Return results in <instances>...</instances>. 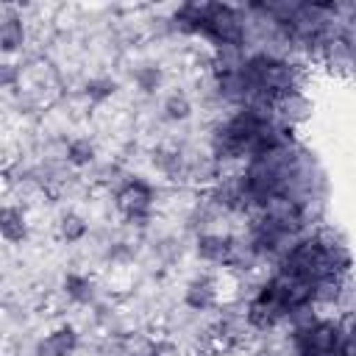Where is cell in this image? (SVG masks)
<instances>
[{
    "label": "cell",
    "instance_id": "cell-3",
    "mask_svg": "<svg viewBox=\"0 0 356 356\" xmlns=\"http://www.w3.org/2000/svg\"><path fill=\"white\" fill-rule=\"evenodd\" d=\"M312 111H314V106H312V100L306 97L303 89H292V92H284V95L273 97V108H270L273 120H275L278 125L289 128V131H292L295 125L306 122V120L312 117Z\"/></svg>",
    "mask_w": 356,
    "mask_h": 356
},
{
    "label": "cell",
    "instance_id": "cell-16",
    "mask_svg": "<svg viewBox=\"0 0 356 356\" xmlns=\"http://www.w3.org/2000/svg\"><path fill=\"white\" fill-rule=\"evenodd\" d=\"M61 239L64 242H81L83 236H86V231H89V225H86V220L81 217V214H75V211H67L64 217H61Z\"/></svg>",
    "mask_w": 356,
    "mask_h": 356
},
{
    "label": "cell",
    "instance_id": "cell-11",
    "mask_svg": "<svg viewBox=\"0 0 356 356\" xmlns=\"http://www.w3.org/2000/svg\"><path fill=\"white\" fill-rule=\"evenodd\" d=\"M25 42V25L17 14H8L0 19V53H14Z\"/></svg>",
    "mask_w": 356,
    "mask_h": 356
},
{
    "label": "cell",
    "instance_id": "cell-5",
    "mask_svg": "<svg viewBox=\"0 0 356 356\" xmlns=\"http://www.w3.org/2000/svg\"><path fill=\"white\" fill-rule=\"evenodd\" d=\"M78 348V334L72 325H58L53 328L44 339L36 345V356H72Z\"/></svg>",
    "mask_w": 356,
    "mask_h": 356
},
{
    "label": "cell",
    "instance_id": "cell-19",
    "mask_svg": "<svg viewBox=\"0 0 356 356\" xmlns=\"http://www.w3.org/2000/svg\"><path fill=\"white\" fill-rule=\"evenodd\" d=\"M142 356H159V353H156V350H150V353H142Z\"/></svg>",
    "mask_w": 356,
    "mask_h": 356
},
{
    "label": "cell",
    "instance_id": "cell-6",
    "mask_svg": "<svg viewBox=\"0 0 356 356\" xmlns=\"http://www.w3.org/2000/svg\"><path fill=\"white\" fill-rule=\"evenodd\" d=\"M231 242L234 236L231 234H214V231H203L197 234V242H195V250L203 261L209 264H225L228 253H231Z\"/></svg>",
    "mask_w": 356,
    "mask_h": 356
},
{
    "label": "cell",
    "instance_id": "cell-17",
    "mask_svg": "<svg viewBox=\"0 0 356 356\" xmlns=\"http://www.w3.org/2000/svg\"><path fill=\"white\" fill-rule=\"evenodd\" d=\"M83 92H86V97H89L92 103H103V100H108V97L117 92V81H114V78H106V75L89 78L86 86H83Z\"/></svg>",
    "mask_w": 356,
    "mask_h": 356
},
{
    "label": "cell",
    "instance_id": "cell-7",
    "mask_svg": "<svg viewBox=\"0 0 356 356\" xmlns=\"http://www.w3.org/2000/svg\"><path fill=\"white\" fill-rule=\"evenodd\" d=\"M184 303L192 312H206L217 303V281L211 275H197L184 289Z\"/></svg>",
    "mask_w": 356,
    "mask_h": 356
},
{
    "label": "cell",
    "instance_id": "cell-13",
    "mask_svg": "<svg viewBox=\"0 0 356 356\" xmlns=\"http://www.w3.org/2000/svg\"><path fill=\"white\" fill-rule=\"evenodd\" d=\"M161 81H164V72H161L159 64H142V67H136V72H134V83H136V89L145 92V95L159 92Z\"/></svg>",
    "mask_w": 356,
    "mask_h": 356
},
{
    "label": "cell",
    "instance_id": "cell-4",
    "mask_svg": "<svg viewBox=\"0 0 356 356\" xmlns=\"http://www.w3.org/2000/svg\"><path fill=\"white\" fill-rule=\"evenodd\" d=\"M281 320H286V312L273 300V295L261 286L256 292V298L248 303V312H245V323L256 331H270L275 328Z\"/></svg>",
    "mask_w": 356,
    "mask_h": 356
},
{
    "label": "cell",
    "instance_id": "cell-9",
    "mask_svg": "<svg viewBox=\"0 0 356 356\" xmlns=\"http://www.w3.org/2000/svg\"><path fill=\"white\" fill-rule=\"evenodd\" d=\"M153 164H156L159 172H164L170 181H181V178H186V172H189L186 159H184L181 150H175V147H159V150H153Z\"/></svg>",
    "mask_w": 356,
    "mask_h": 356
},
{
    "label": "cell",
    "instance_id": "cell-18",
    "mask_svg": "<svg viewBox=\"0 0 356 356\" xmlns=\"http://www.w3.org/2000/svg\"><path fill=\"white\" fill-rule=\"evenodd\" d=\"M19 78H22V72H19L17 64H11V61H3V64H0V89H11V86H17Z\"/></svg>",
    "mask_w": 356,
    "mask_h": 356
},
{
    "label": "cell",
    "instance_id": "cell-12",
    "mask_svg": "<svg viewBox=\"0 0 356 356\" xmlns=\"http://www.w3.org/2000/svg\"><path fill=\"white\" fill-rule=\"evenodd\" d=\"M64 292H67V298H70V300H75V303L86 306V303H92V300H95V281H92L89 275L70 273V275L64 278Z\"/></svg>",
    "mask_w": 356,
    "mask_h": 356
},
{
    "label": "cell",
    "instance_id": "cell-10",
    "mask_svg": "<svg viewBox=\"0 0 356 356\" xmlns=\"http://www.w3.org/2000/svg\"><path fill=\"white\" fill-rule=\"evenodd\" d=\"M0 236L6 242H22L28 236L25 214L17 206H0Z\"/></svg>",
    "mask_w": 356,
    "mask_h": 356
},
{
    "label": "cell",
    "instance_id": "cell-1",
    "mask_svg": "<svg viewBox=\"0 0 356 356\" xmlns=\"http://www.w3.org/2000/svg\"><path fill=\"white\" fill-rule=\"evenodd\" d=\"M197 33L206 36L211 47H220V44L245 47V11L228 3H203Z\"/></svg>",
    "mask_w": 356,
    "mask_h": 356
},
{
    "label": "cell",
    "instance_id": "cell-2",
    "mask_svg": "<svg viewBox=\"0 0 356 356\" xmlns=\"http://www.w3.org/2000/svg\"><path fill=\"white\" fill-rule=\"evenodd\" d=\"M117 209L125 214L128 222L142 225L153 209V186L142 178H128L117 189Z\"/></svg>",
    "mask_w": 356,
    "mask_h": 356
},
{
    "label": "cell",
    "instance_id": "cell-8",
    "mask_svg": "<svg viewBox=\"0 0 356 356\" xmlns=\"http://www.w3.org/2000/svg\"><path fill=\"white\" fill-rule=\"evenodd\" d=\"M214 92H217L220 100L234 103L236 108L248 97V86H245V81H242L239 72H220V75H214Z\"/></svg>",
    "mask_w": 356,
    "mask_h": 356
},
{
    "label": "cell",
    "instance_id": "cell-14",
    "mask_svg": "<svg viewBox=\"0 0 356 356\" xmlns=\"http://www.w3.org/2000/svg\"><path fill=\"white\" fill-rule=\"evenodd\" d=\"M64 159H67V164H72V167H89V164L95 161V145H92L86 136L72 139V142L67 145Z\"/></svg>",
    "mask_w": 356,
    "mask_h": 356
},
{
    "label": "cell",
    "instance_id": "cell-15",
    "mask_svg": "<svg viewBox=\"0 0 356 356\" xmlns=\"http://www.w3.org/2000/svg\"><path fill=\"white\" fill-rule=\"evenodd\" d=\"M164 117H167L170 122H184V120H189V117H192V100H189L184 92L167 95V100H164Z\"/></svg>",
    "mask_w": 356,
    "mask_h": 356
}]
</instances>
